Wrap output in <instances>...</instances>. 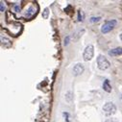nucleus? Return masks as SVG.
Masks as SVG:
<instances>
[{
    "mask_svg": "<svg viewBox=\"0 0 122 122\" xmlns=\"http://www.w3.org/2000/svg\"><path fill=\"white\" fill-rule=\"evenodd\" d=\"M97 66L101 70H105V69H108L110 67L111 64L105 56L99 55L98 58H97Z\"/></svg>",
    "mask_w": 122,
    "mask_h": 122,
    "instance_id": "obj_1",
    "label": "nucleus"
},
{
    "mask_svg": "<svg viewBox=\"0 0 122 122\" xmlns=\"http://www.w3.org/2000/svg\"><path fill=\"white\" fill-rule=\"evenodd\" d=\"M93 55H94V47H93V45L90 44L86 47L84 54H83V58L86 62H88V61H90L93 58Z\"/></svg>",
    "mask_w": 122,
    "mask_h": 122,
    "instance_id": "obj_2",
    "label": "nucleus"
},
{
    "mask_svg": "<svg viewBox=\"0 0 122 122\" xmlns=\"http://www.w3.org/2000/svg\"><path fill=\"white\" fill-rule=\"evenodd\" d=\"M103 112H104V113L106 114V115H112V114H114L115 112H116V107H115V105L113 104V103H112V102H108V103H106L105 105H104V107H103Z\"/></svg>",
    "mask_w": 122,
    "mask_h": 122,
    "instance_id": "obj_3",
    "label": "nucleus"
},
{
    "mask_svg": "<svg viewBox=\"0 0 122 122\" xmlns=\"http://www.w3.org/2000/svg\"><path fill=\"white\" fill-rule=\"evenodd\" d=\"M115 25H116V20H109V21L105 22L103 24V26L101 27L102 34H107V33L111 32L112 30L115 27Z\"/></svg>",
    "mask_w": 122,
    "mask_h": 122,
    "instance_id": "obj_4",
    "label": "nucleus"
},
{
    "mask_svg": "<svg viewBox=\"0 0 122 122\" xmlns=\"http://www.w3.org/2000/svg\"><path fill=\"white\" fill-rule=\"evenodd\" d=\"M84 72V66L82 64H77L73 67V74L75 76H79Z\"/></svg>",
    "mask_w": 122,
    "mask_h": 122,
    "instance_id": "obj_5",
    "label": "nucleus"
},
{
    "mask_svg": "<svg viewBox=\"0 0 122 122\" xmlns=\"http://www.w3.org/2000/svg\"><path fill=\"white\" fill-rule=\"evenodd\" d=\"M109 55L110 56H119V55H122V47H117V48L110 50L109 51Z\"/></svg>",
    "mask_w": 122,
    "mask_h": 122,
    "instance_id": "obj_6",
    "label": "nucleus"
},
{
    "mask_svg": "<svg viewBox=\"0 0 122 122\" xmlns=\"http://www.w3.org/2000/svg\"><path fill=\"white\" fill-rule=\"evenodd\" d=\"M103 89L107 92H111L112 91V86L110 85V81L108 79H106L103 83Z\"/></svg>",
    "mask_w": 122,
    "mask_h": 122,
    "instance_id": "obj_7",
    "label": "nucleus"
},
{
    "mask_svg": "<svg viewBox=\"0 0 122 122\" xmlns=\"http://www.w3.org/2000/svg\"><path fill=\"white\" fill-rule=\"evenodd\" d=\"M1 42H2V45H3L4 47H7V48H8V47H11V45H12L11 41H10L9 39L3 37V36H1Z\"/></svg>",
    "mask_w": 122,
    "mask_h": 122,
    "instance_id": "obj_8",
    "label": "nucleus"
},
{
    "mask_svg": "<svg viewBox=\"0 0 122 122\" xmlns=\"http://www.w3.org/2000/svg\"><path fill=\"white\" fill-rule=\"evenodd\" d=\"M48 15H49V10L46 8V9H44V11L42 12V17L43 18H48Z\"/></svg>",
    "mask_w": 122,
    "mask_h": 122,
    "instance_id": "obj_9",
    "label": "nucleus"
},
{
    "mask_svg": "<svg viewBox=\"0 0 122 122\" xmlns=\"http://www.w3.org/2000/svg\"><path fill=\"white\" fill-rule=\"evenodd\" d=\"M83 17H84V15L81 11H79V14H78V20L79 21H83Z\"/></svg>",
    "mask_w": 122,
    "mask_h": 122,
    "instance_id": "obj_10",
    "label": "nucleus"
},
{
    "mask_svg": "<svg viewBox=\"0 0 122 122\" xmlns=\"http://www.w3.org/2000/svg\"><path fill=\"white\" fill-rule=\"evenodd\" d=\"M100 19H101L100 16H98V17H91V18H90V22H97V21H99Z\"/></svg>",
    "mask_w": 122,
    "mask_h": 122,
    "instance_id": "obj_11",
    "label": "nucleus"
},
{
    "mask_svg": "<svg viewBox=\"0 0 122 122\" xmlns=\"http://www.w3.org/2000/svg\"><path fill=\"white\" fill-rule=\"evenodd\" d=\"M0 11H1V13H4L5 11V5L3 2H1V9H0Z\"/></svg>",
    "mask_w": 122,
    "mask_h": 122,
    "instance_id": "obj_12",
    "label": "nucleus"
},
{
    "mask_svg": "<svg viewBox=\"0 0 122 122\" xmlns=\"http://www.w3.org/2000/svg\"><path fill=\"white\" fill-rule=\"evenodd\" d=\"M105 122H117L115 119H108V120H106Z\"/></svg>",
    "mask_w": 122,
    "mask_h": 122,
    "instance_id": "obj_13",
    "label": "nucleus"
},
{
    "mask_svg": "<svg viewBox=\"0 0 122 122\" xmlns=\"http://www.w3.org/2000/svg\"><path fill=\"white\" fill-rule=\"evenodd\" d=\"M15 10H16V11H17V12H18V11H19V10H20V7H18V6H17V5H16V6H15Z\"/></svg>",
    "mask_w": 122,
    "mask_h": 122,
    "instance_id": "obj_14",
    "label": "nucleus"
},
{
    "mask_svg": "<svg viewBox=\"0 0 122 122\" xmlns=\"http://www.w3.org/2000/svg\"><path fill=\"white\" fill-rule=\"evenodd\" d=\"M120 39H121V41H122V34L120 35Z\"/></svg>",
    "mask_w": 122,
    "mask_h": 122,
    "instance_id": "obj_15",
    "label": "nucleus"
},
{
    "mask_svg": "<svg viewBox=\"0 0 122 122\" xmlns=\"http://www.w3.org/2000/svg\"><path fill=\"white\" fill-rule=\"evenodd\" d=\"M121 97H122V96H121Z\"/></svg>",
    "mask_w": 122,
    "mask_h": 122,
    "instance_id": "obj_16",
    "label": "nucleus"
}]
</instances>
